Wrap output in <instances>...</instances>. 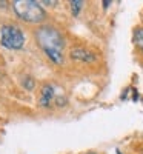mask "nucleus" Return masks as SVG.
Wrapping results in <instances>:
<instances>
[{"instance_id":"nucleus-1","label":"nucleus","mask_w":143,"mask_h":154,"mask_svg":"<svg viewBox=\"0 0 143 154\" xmlns=\"http://www.w3.org/2000/svg\"><path fill=\"white\" fill-rule=\"evenodd\" d=\"M35 40L43 49V53L53 60L54 63L60 65L63 62V46H65V42H63V37L62 34L54 28V26H40L37 31H35Z\"/></svg>"},{"instance_id":"nucleus-2","label":"nucleus","mask_w":143,"mask_h":154,"mask_svg":"<svg viewBox=\"0 0 143 154\" xmlns=\"http://www.w3.org/2000/svg\"><path fill=\"white\" fill-rule=\"evenodd\" d=\"M12 11L20 20L29 23H40L46 19L45 9L34 0H14L12 2Z\"/></svg>"},{"instance_id":"nucleus-3","label":"nucleus","mask_w":143,"mask_h":154,"mask_svg":"<svg viewBox=\"0 0 143 154\" xmlns=\"http://www.w3.org/2000/svg\"><path fill=\"white\" fill-rule=\"evenodd\" d=\"M0 35H2V45L8 49H20L25 45V35L16 25H3Z\"/></svg>"},{"instance_id":"nucleus-4","label":"nucleus","mask_w":143,"mask_h":154,"mask_svg":"<svg viewBox=\"0 0 143 154\" xmlns=\"http://www.w3.org/2000/svg\"><path fill=\"white\" fill-rule=\"evenodd\" d=\"M56 99H57V91H56V88H54L53 85H45V86L42 88L38 103H40V106H49Z\"/></svg>"},{"instance_id":"nucleus-5","label":"nucleus","mask_w":143,"mask_h":154,"mask_svg":"<svg viewBox=\"0 0 143 154\" xmlns=\"http://www.w3.org/2000/svg\"><path fill=\"white\" fill-rule=\"evenodd\" d=\"M71 57L79 62H94L96 60V56L85 48H74L71 51Z\"/></svg>"},{"instance_id":"nucleus-6","label":"nucleus","mask_w":143,"mask_h":154,"mask_svg":"<svg viewBox=\"0 0 143 154\" xmlns=\"http://www.w3.org/2000/svg\"><path fill=\"white\" fill-rule=\"evenodd\" d=\"M134 43L143 51V28L135 29V32H134Z\"/></svg>"},{"instance_id":"nucleus-7","label":"nucleus","mask_w":143,"mask_h":154,"mask_svg":"<svg viewBox=\"0 0 143 154\" xmlns=\"http://www.w3.org/2000/svg\"><path fill=\"white\" fill-rule=\"evenodd\" d=\"M82 6H83V2H82V0H72V2H71L72 16H77V14H79L80 9H82Z\"/></svg>"}]
</instances>
